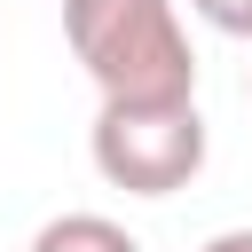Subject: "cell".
Wrapping results in <instances>:
<instances>
[{"label":"cell","instance_id":"obj_1","mask_svg":"<svg viewBox=\"0 0 252 252\" xmlns=\"http://www.w3.org/2000/svg\"><path fill=\"white\" fill-rule=\"evenodd\" d=\"M63 39L102 102H197V47L173 0H63Z\"/></svg>","mask_w":252,"mask_h":252},{"label":"cell","instance_id":"obj_2","mask_svg":"<svg viewBox=\"0 0 252 252\" xmlns=\"http://www.w3.org/2000/svg\"><path fill=\"white\" fill-rule=\"evenodd\" d=\"M87 150L110 189L173 197L205 173V118H197V102H102Z\"/></svg>","mask_w":252,"mask_h":252},{"label":"cell","instance_id":"obj_3","mask_svg":"<svg viewBox=\"0 0 252 252\" xmlns=\"http://www.w3.org/2000/svg\"><path fill=\"white\" fill-rule=\"evenodd\" d=\"M32 252H142V244H134V228L110 220V213H55V220H39Z\"/></svg>","mask_w":252,"mask_h":252},{"label":"cell","instance_id":"obj_4","mask_svg":"<svg viewBox=\"0 0 252 252\" xmlns=\"http://www.w3.org/2000/svg\"><path fill=\"white\" fill-rule=\"evenodd\" d=\"M213 32H228V39H252V0H189Z\"/></svg>","mask_w":252,"mask_h":252},{"label":"cell","instance_id":"obj_5","mask_svg":"<svg viewBox=\"0 0 252 252\" xmlns=\"http://www.w3.org/2000/svg\"><path fill=\"white\" fill-rule=\"evenodd\" d=\"M205 252H252V228H220V236H205Z\"/></svg>","mask_w":252,"mask_h":252}]
</instances>
